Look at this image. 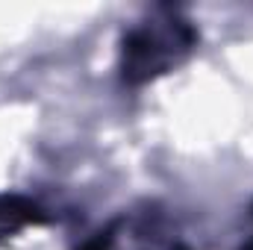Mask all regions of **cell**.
<instances>
[{
  "mask_svg": "<svg viewBox=\"0 0 253 250\" xmlns=\"http://www.w3.org/2000/svg\"><path fill=\"white\" fill-rule=\"evenodd\" d=\"M191 42V33L183 24H165V27H144L126 39V80L150 77L159 68L174 59L180 47Z\"/></svg>",
  "mask_w": 253,
  "mask_h": 250,
  "instance_id": "6da1fadb",
  "label": "cell"
}]
</instances>
